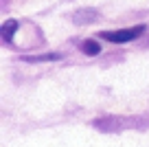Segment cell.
<instances>
[{"instance_id": "cell-3", "label": "cell", "mask_w": 149, "mask_h": 147, "mask_svg": "<svg viewBox=\"0 0 149 147\" xmlns=\"http://www.w3.org/2000/svg\"><path fill=\"white\" fill-rule=\"evenodd\" d=\"M15 31H18V20H7V22L2 24V29H0V35H2L5 42H9Z\"/></svg>"}, {"instance_id": "cell-5", "label": "cell", "mask_w": 149, "mask_h": 147, "mask_svg": "<svg viewBox=\"0 0 149 147\" xmlns=\"http://www.w3.org/2000/svg\"><path fill=\"white\" fill-rule=\"evenodd\" d=\"M81 51H84L86 55H99V53H101V44H99L97 40H84L81 42Z\"/></svg>"}, {"instance_id": "cell-2", "label": "cell", "mask_w": 149, "mask_h": 147, "mask_svg": "<svg viewBox=\"0 0 149 147\" xmlns=\"http://www.w3.org/2000/svg\"><path fill=\"white\" fill-rule=\"evenodd\" d=\"M97 9H79V11H74L72 13V22L74 24H90L97 20Z\"/></svg>"}, {"instance_id": "cell-1", "label": "cell", "mask_w": 149, "mask_h": 147, "mask_svg": "<svg viewBox=\"0 0 149 147\" xmlns=\"http://www.w3.org/2000/svg\"><path fill=\"white\" fill-rule=\"evenodd\" d=\"M145 33V24H136V27H130V29H121V31H105V33H99L103 40L107 42H114V44H121V42H132L136 40L138 35Z\"/></svg>"}, {"instance_id": "cell-4", "label": "cell", "mask_w": 149, "mask_h": 147, "mask_svg": "<svg viewBox=\"0 0 149 147\" xmlns=\"http://www.w3.org/2000/svg\"><path fill=\"white\" fill-rule=\"evenodd\" d=\"M22 60H24V62H31V64H35V62H53V60H61V53H46V55H24Z\"/></svg>"}]
</instances>
